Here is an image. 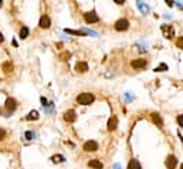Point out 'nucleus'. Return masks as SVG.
<instances>
[{
  "label": "nucleus",
  "mask_w": 183,
  "mask_h": 169,
  "mask_svg": "<svg viewBox=\"0 0 183 169\" xmlns=\"http://www.w3.org/2000/svg\"><path fill=\"white\" fill-rule=\"evenodd\" d=\"M77 102L81 105H90L94 102V95L92 94H88V92H83L77 97Z\"/></svg>",
  "instance_id": "obj_1"
},
{
  "label": "nucleus",
  "mask_w": 183,
  "mask_h": 169,
  "mask_svg": "<svg viewBox=\"0 0 183 169\" xmlns=\"http://www.w3.org/2000/svg\"><path fill=\"white\" fill-rule=\"evenodd\" d=\"M84 20H85L88 24H91V23H97V21L100 20V17L97 16V13H95V11H90V13L84 14Z\"/></svg>",
  "instance_id": "obj_2"
},
{
  "label": "nucleus",
  "mask_w": 183,
  "mask_h": 169,
  "mask_svg": "<svg viewBox=\"0 0 183 169\" xmlns=\"http://www.w3.org/2000/svg\"><path fill=\"white\" fill-rule=\"evenodd\" d=\"M97 149H98V144L95 141H87L84 144V151H87V152H95Z\"/></svg>",
  "instance_id": "obj_3"
},
{
  "label": "nucleus",
  "mask_w": 183,
  "mask_h": 169,
  "mask_svg": "<svg viewBox=\"0 0 183 169\" xmlns=\"http://www.w3.org/2000/svg\"><path fill=\"white\" fill-rule=\"evenodd\" d=\"M128 27H129V21L125 20V19H121V20H118L117 23H115V30H118V31L127 30Z\"/></svg>",
  "instance_id": "obj_4"
},
{
  "label": "nucleus",
  "mask_w": 183,
  "mask_h": 169,
  "mask_svg": "<svg viewBox=\"0 0 183 169\" xmlns=\"http://www.w3.org/2000/svg\"><path fill=\"white\" fill-rule=\"evenodd\" d=\"M131 65H132V68H135V70H141V68H143L145 65H146V60H143V58H136V60H133L132 63H131Z\"/></svg>",
  "instance_id": "obj_5"
},
{
  "label": "nucleus",
  "mask_w": 183,
  "mask_h": 169,
  "mask_svg": "<svg viewBox=\"0 0 183 169\" xmlns=\"http://www.w3.org/2000/svg\"><path fill=\"white\" fill-rule=\"evenodd\" d=\"M162 33L163 36L166 38H172L173 37V34H175V31H173V27H170V26H162Z\"/></svg>",
  "instance_id": "obj_6"
},
{
  "label": "nucleus",
  "mask_w": 183,
  "mask_h": 169,
  "mask_svg": "<svg viewBox=\"0 0 183 169\" xmlns=\"http://www.w3.org/2000/svg\"><path fill=\"white\" fill-rule=\"evenodd\" d=\"M150 118H152V121H153V124H155V125H158L159 128H162V127H163V121H162V118L159 117V114H158V112H152V114H150Z\"/></svg>",
  "instance_id": "obj_7"
},
{
  "label": "nucleus",
  "mask_w": 183,
  "mask_h": 169,
  "mask_svg": "<svg viewBox=\"0 0 183 169\" xmlns=\"http://www.w3.org/2000/svg\"><path fill=\"white\" fill-rule=\"evenodd\" d=\"M176 163H177V161L173 155H169L166 158V168L167 169H175L176 168Z\"/></svg>",
  "instance_id": "obj_8"
},
{
  "label": "nucleus",
  "mask_w": 183,
  "mask_h": 169,
  "mask_svg": "<svg viewBox=\"0 0 183 169\" xmlns=\"http://www.w3.org/2000/svg\"><path fill=\"white\" fill-rule=\"evenodd\" d=\"M75 111L74 109H68V111H65V114H64V119H65L67 122H74L75 121Z\"/></svg>",
  "instance_id": "obj_9"
},
{
  "label": "nucleus",
  "mask_w": 183,
  "mask_h": 169,
  "mask_svg": "<svg viewBox=\"0 0 183 169\" xmlns=\"http://www.w3.org/2000/svg\"><path fill=\"white\" fill-rule=\"evenodd\" d=\"M51 26V21H50V17L48 16H41V19H40V27L41 29H48Z\"/></svg>",
  "instance_id": "obj_10"
},
{
  "label": "nucleus",
  "mask_w": 183,
  "mask_h": 169,
  "mask_svg": "<svg viewBox=\"0 0 183 169\" xmlns=\"http://www.w3.org/2000/svg\"><path fill=\"white\" fill-rule=\"evenodd\" d=\"M16 107H17V104H16V100H14V98H7L6 100L7 111H14V109H16Z\"/></svg>",
  "instance_id": "obj_11"
},
{
  "label": "nucleus",
  "mask_w": 183,
  "mask_h": 169,
  "mask_svg": "<svg viewBox=\"0 0 183 169\" xmlns=\"http://www.w3.org/2000/svg\"><path fill=\"white\" fill-rule=\"evenodd\" d=\"M88 166L90 168H94V169H102V162L98 161V159H91L90 162H88Z\"/></svg>",
  "instance_id": "obj_12"
},
{
  "label": "nucleus",
  "mask_w": 183,
  "mask_h": 169,
  "mask_svg": "<svg viewBox=\"0 0 183 169\" xmlns=\"http://www.w3.org/2000/svg\"><path fill=\"white\" fill-rule=\"evenodd\" d=\"M75 70L78 71V73H85V71L88 70V64H87V63H84V61H80V63H77Z\"/></svg>",
  "instance_id": "obj_13"
},
{
  "label": "nucleus",
  "mask_w": 183,
  "mask_h": 169,
  "mask_svg": "<svg viewBox=\"0 0 183 169\" xmlns=\"http://www.w3.org/2000/svg\"><path fill=\"white\" fill-rule=\"evenodd\" d=\"M118 125V118L117 117H112V118L108 121V131H114Z\"/></svg>",
  "instance_id": "obj_14"
},
{
  "label": "nucleus",
  "mask_w": 183,
  "mask_h": 169,
  "mask_svg": "<svg viewBox=\"0 0 183 169\" xmlns=\"http://www.w3.org/2000/svg\"><path fill=\"white\" fill-rule=\"evenodd\" d=\"M128 169H142V168H141V163L136 159H131L129 163H128Z\"/></svg>",
  "instance_id": "obj_15"
},
{
  "label": "nucleus",
  "mask_w": 183,
  "mask_h": 169,
  "mask_svg": "<svg viewBox=\"0 0 183 169\" xmlns=\"http://www.w3.org/2000/svg\"><path fill=\"white\" fill-rule=\"evenodd\" d=\"M2 68H3L4 73H10V71L13 70V64H11V63H9V61H6V63H3Z\"/></svg>",
  "instance_id": "obj_16"
},
{
  "label": "nucleus",
  "mask_w": 183,
  "mask_h": 169,
  "mask_svg": "<svg viewBox=\"0 0 183 169\" xmlns=\"http://www.w3.org/2000/svg\"><path fill=\"white\" fill-rule=\"evenodd\" d=\"M136 6L139 7V9H141V11H142V13H145V14H146L148 11H149V7H148L146 4H143L142 2H138V3H136Z\"/></svg>",
  "instance_id": "obj_17"
},
{
  "label": "nucleus",
  "mask_w": 183,
  "mask_h": 169,
  "mask_svg": "<svg viewBox=\"0 0 183 169\" xmlns=\"http://www.w3.org/2000/svg\"><path fill=\"white\" fill-rule=\"evenodd\" d=\"M27 119H29V121H33V119H38V112H37V111H31L30 114L27 115Z\"/></svg>",
  "instance_id": "obj_18"
},
{
  "label": "nucleus",
  "mask_w": 183,
  "mask_h": 169,
  "mask_svg": "<svg viewBox=\"0 0 183 169\" xmlns=\"http://www.w3.org/2000/svg\"><path fill=\"white\" fill-rule=\"evenodd\" d=\"M70 57H71L70 51H64V53H61V54H60V60H63V61H67Z\"/></svg>",
  "instance_id": "obj_19"
},
{
  "label": "nucleus",
  "mask_w": 183,
  "mask_h": 169,
  "mask_svg": "<svg viewBox=\"0 0 183 169\" xmlns=\"http://www.w3.org/2000/svg\"><path fill=\"white\" fill-rule=\"evenodd\" d=\"M29 36V29L27 27H21L20 29V38H26Z\"/></svg>",
  "instance_id": "obj_20"
},
{
  "label": "nucleus",
  "mask_w": 183,
  "mask_h": 169,
  "mask_svg": "<svg viewBox=\"0 0 183 169\" xmlns=\"http://www.w3.org/2000/svg\"><path fill=\"white\" fill-rule=\"evenodd\" d=\"M51 159H53V162H56V163L64 162V156H61V155H54Z\"/></svg>",
  "instance_id": "obj_21"
},
{
  "label": "nucleus",
  "mask_w": 183,
  "mask_h": 169,
  "mask_svg": "<svg viewBox=\"0 0 183 169\" xmlns=\"http://www.w3.org/2000/svg\"><path fill=\"white\" fill-rule=\"evenodd\" d=\"M24 136H26V139H29V141H30V139H33L34 136H36V134H34V132H31V131H27L26 134H24Z\"/></svg>",
  "instance_id": "obj_22"
},
{
  "label": "nucleus",
  "mask_w": 183,
  "mask_h": 169,
  "mask_svg": "<svg viewBox=\"0 0 183 169\" xmlns=\"http://www.w3.org/2000/svg\"><path fill=\"white\" fill-rule=\"evenodd\" d=\"M166 70H167L166 64H160V65H158V67L155 68V71H166Z\"/></svg>",
  "instance_id": "obj_23"
},
{
  "label": "nucleus",
  "mask_w": 183,
  "mask_h": 169,
  "mask_svg": "<svg viewBox=\"0 0 183 169\" xmlns=\"http://www.w3.org/2000/svg\"><path fill=\"white\" fill-rule=\"evenodd\" d=\"M176 46H177L179 48H183V37H179V38H177V40H176Z\"/></svg>",
  "instance_id": "obj_24"
},
{
  "label": "nucleus",
  "mask_w": 183,
  "mask_h": 169,
  "mask_svg": "<svg viewBox=\"0 0 183 169\" xmlns=\"http://www.w3.org/2000/svg\"><path fill=\"white\" fill-rule=\"evenodd\" d=\"M67 33H70V34H77V36H83L84 31H75V30H65Z\"/></svg>",
  "instance_id": "obj_25"
},
{
  "label": "nucleus",
  "mask_w": 183,
  "mask_h": 169,
  "mask_svg": "<svg viewBox=\"0 0 183 169\" xmlns=\"http://www.w3.org/2000/svg\"><path fill=\"white\" fill-rule=\"evenodd\" d=\"M177 124H179L180 127H183V114L177 117Z\"/></svg>",
  "instance_id": "obj_26"
},
{
  "label": "nucleus",
  "mask_w": 183,
  "mask_h": 169,
  "mask_svg": "<svg viewBox=\"0 0 183 169\" xmlns=\"http://www.w3.org/2000/svg\"><path fill=\"white\" fill-rule=\"evenodd\" d=\"M4 136H6V132H4V129L0 128V141H2V139H3Z\"/></svg>",
  "instance_id": "obj_27"
},
{
  "label": "nucleus",
  "mask_w": 183,
  "mask_h": 169,
  "mask_svg": "<svg viewBox=\"0 0 183 169\" xmlns=\"http://www.w3.org/2000/svg\"><path fill=\"white\" fill-rule=\"evenodd\" d=\"M41 102H43V105H44V107L47 105V100H46V98H41Z\"/></svg>",
  "instance_id": "obj_28"
},
{
  "label": "nucleus",
  "mask_w": 183,
  "mask_h": 169,
  "mask_svg": "<svg viewBox=\"0 0 183 169\" xmlns=\"http://www.w3.org/2000/svg\"><path fill=\"white\" fill-rule=\"evenodd\" d=\"M3 40H4V38H3V34L0 33V43H3Z\"/></svg>",
  "instance_id": "obj_29"
},
{
  "label": "nucleus",
  "mask_w": 183,
  "mask_h": 169,
  "mask_svg": "<svg viewBox=\"0 0 183 169\" xmlns=\"http://www.w3.org/2000/svg\"><path fill=\"white\" fill-rule=\"evenodd\" d=\"M117 2V4H122L123 3V0H115Z\"/></svg>",
  "instance_id": "obj_30"
},
{
  "label": "nucleus",
  "mask_w": 183,
  "mask_h": 169,
  "mask_svg": "<svg viewBox=\"0 0 183 169\" xmlns=\"http://www.w3.org/2000/svg\"><path fill=\"white\" fill-rule=\"evenodd\" d=\"M114 169H121V166L117 163V165H114Z\"/></svg>",
  "instance_id": "obj_31"
},
{
  "label": "nucleus",
  "mask_w": 183,
  "mask_h": 169,
  "mask_svg": "<svg viewBox=\"0 0 183 169\" xmlns=\"http://www.w3.org/2000/svg\"><path fill=\"white\" fill-rule=\"evenodd\" d=\"M180 169H183V165H182V168H180Z\"/></svg>",
  "instance_id": "obj_32"
}]
</instances>
